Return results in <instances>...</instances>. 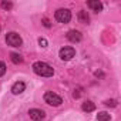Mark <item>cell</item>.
<instances>
[{
  "mask_svg": "<svg viewBox=\"0 0 121 121\" xmlns=\"http://www.w3.org/2000/svg\"><path fill=\"white\" fill-rule=\"evenodd\" d=\"M0 6H2V9H4V10L13 9V3H10V2H2V3H0Z\"/></svg>",
  "mask_w": 121,
  "mask_h": 121,
  "instance_id": "5bb4252c",
  "label": "cell"
},
{
  "mask_svg": "<svg viewBox=\"0 0 121 121\" xmlns=\"http://www.w3.org/2000/svg\"><path fill=\"white\" fill-rule=\"evenodd\" d=\"M29 115L34 121H41L46 117V112L43 110H39V108H31V110H29Z\"/></svg>",
  "mask_w": 121,
  "mask_h": 121,
  "instance_id": "8992f818",
  "label": "cell"
},
{
  "mask_svg": "<svg viewBox=\"0 0 121 121\" xmlns=\"http://www.w3.org/2000/svg\"><path fill=\"white\" fill-rule=\"evenodd\" d=\"M78 22L83 23V24H88L90 23V16L86 10H80L78 12Z\"/></svg>",
  "mask_w": 121,
  "mask_h": 121,
  "instance_id": "30bf717a",
  "label": "cell"
},
{
  "mask_svg": "<svg viewBox=\"0 0 121 121\" xmlns=\"http://www.w3.org/2000/svg\"><path fill=\"white\" fill-rule=\"evenodd\" d=\"M104 104H105L107 107H115V105H117V101H115V100H107Z\"/></svg>",
  "mask_w": 121,
  "mask_h": 121,
  "instance_id": "2e32d148",
  "label": "cell"
},
{
  "mask_svg": "<svg viewBox=\"0 0 121 121\" xmlns=\"http://www.w3.org/2000/svg\"><path fill=\"white\" fill-rule=\"evenodd\" d=\"M87 6H88L91 10H94L95 13H98V12L103 10V3H101V2H94V0H91V2L87 3Z\"/></svg>",
  "mask_w": 121,
  "mask_h": 121,
  "instance_id": "9c48e42d",
  "label": "cell"
},
{
  "mask_svg": "<svg viewBox=\"0 0 121 121\" xmlns=\"http://www.w3.org/2000/svg\"><path fill=\"white\" fill-rule=\"evenodd\" d=\"M81 108H83V111H86V112H91V111L95 110V104H94L93 101H84L83 105H81Z\"/></svg>",
  "mask_w": 121,
  "mask_h": 121,
  "instance_id": "8fae6325",
  "label": "cell"
},
{
  "mask_svg": "<svg viewBox=\"0 0 121 121\" xmlns=\"http://www.w3.org/2000/svg\"><path fill=\"white\" fill-rule=\"evenodd\" d=\"M56 20L60 22V23H69L71 20V13L69 9H58L56 12Z\"/></svg>",
  "mask_w": 121,
  "mask_h": 121,
  "instance_id": "3957f363",
  "label": "cell"
},
{
  "mask_svg": "<svg viewBox=\"0 0 121 121\" xmlns=\"http://www.w3.org/2000/svg\"><path fill=\"white\" fill-rule=\"evenodd\" d=\"M60 58L64 60V61H69V60H71L74 56H76V50L73 47H63L61 50H60Z\"/></svg>",
  "mask_w": 121,
  "mask_h": 121,
  "instance_id": "5b68a950",
  "label": "cell"
},
{
  "mask_svg": "<svg viewBox=\"0 0 121 121\" xmlns=\"http://www.w3.org/2000/svg\"><path fill=\"white\" fill-rule=\"evenodd\" d=\"M43 24H44L46 27H50V26H51V23H50L48 19H43Z\"/></svg>",
  "mask_w": 121,
  "mask_h": 121,
  "instance_id": "ac0fdd59",
  "label": "cell"
},
{
  "mask_svg": "<svg viewBox=\"0 0 121 121\" xmlns=\"http://www.w3.org/2000/svg\"><path fill=\"white\" fill-rule=\"evenodd\" d=\"M6 41H7V44L9 46H12V47H19V46H22V37L16 33V31H10V33H7V36H6Z\"/></svg>",
  "mask_w": 121,
  "mask_h": 121,
  "instance_id": "277c9868",
  "label": "cell"
},
{
  "mask_svg": "<svg viewBox=\"0 0 121 121\" xmlns=\"http://www.w3.org/2000/svg\"><path fill=\"white\" fill-rule=\"evenodd\" d=\"M4 73H6V64L3 61H0V77L4 76Z\"/></svg>",
  "mask_w": 121,
  "mask_h": 121,
  "instance_id": "9a60e30c",
  "label": "cell"
},
{
  "mask_svg": "<svg viewBox=\"0 0 121 121\" xmlns=\"http://www.w3.org/2000/svg\"><path fill=\"white\" fill-rule=\"evenodd\" d=\"M24 88H26V84H24L23 81H17V83H14L13 87H12V93H13L14 95H17V94H22V93L24 91Z\"/></svg>",
  "mask_w": 121,
  "mask_h": 121,
  "instance_id": "ba28073f",
  "label": "cell"
},
{
  "mask_svg": "<svg viewBox=\"0 0 121 121\" xmlns=\"http://www.w3.org/2000/svg\"><path fill=\"white\" fill-rule=\"evenodd\" d=\"M39 43H40V46H41V47H47V40H46V39H40V40H39Z\"/></svg>",
  "mask_w": 121,
  "mask_h": 121,
  "instance_id": "e0dca14e",
  "label": "cell"
},
{
  "mask_svg": "<svg viewBox=\"0 0 121 121\" xmlns=\"http://www.w3.org/2000/svg\"><path fill=\"white\" fill-rule=\"evenodd\" d=\"M110 114L108 112H105V111H101V112H98V115H97V121H110Z\"/></svg>",
  "mask_w": 121,
  "mask_h": 121,
  "instance_id": "4fadbf2b",
  "label": "cell"
},
{
  "mask_svg": "<svg viewBox=\"0 0 121 121\" xmlns=\"http://www.w3.org/2000/svg\"><path fill=\"white\" fill-rule=\"evenodd\" d=\"M44 101H46L48 105H53V107H57V105H60V104L63 103L61 97L57 95V94L53 93V91H47V93L44 94Z\"/></svg>",
  "mask_w": 121,
  "mask_h": 121,
  "instance_id": "7a4b0ae2",
  "label": "cell"
},
{
  "mask_svg": "<svg viewBox=\"0 0 121 121\" xmlns=\"http://www.w3.org/2000/svg\"><path fill=\"white\" fill-rule=\"evenodd\" d=\"M33 71L37 74V76H41V77H51L54 74V70L50 64L44 63V61H36L33 64Z\"/></svg>",
  "mask_w": 121,
  "mask_h": 121,
  "instance_id": "6da1fadb",
  "label": "cell"
},
{
  "mask_svg": "<svg viewBox=\"0 0 121 121\" xmlns=\"http://www.w3.org/2000/svg\"><path fill=\"white\" fill-rule=\"evenodd\" d=\"M67 39H69L71 43H78V41H81L83 36H81V33H80L78 30H70V31L67 33Z\"/></svg>",
  "mask_w": 121,
  "mask_h": 121,
  "instance_id": "52a82bcc",
  "label": "cell"
},
{
  "mask_svg": "<svg viewBox=\"0 0 121 121\" xmlns=\"http://www.w3.org/2000/svg\"><path fill=\"white\" fill-rule=\"evenodd\" d=\"M10 60H12L14 64H20V63H23V57H22L20 54H17V53H12V54H10Z\"/></svg>",
  "mask_w": 121,
  "mask_h": 121,
  "instance_id": "7c38bea8",
  "label": "cell"
}]
</instances>
